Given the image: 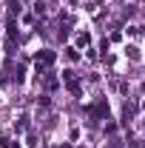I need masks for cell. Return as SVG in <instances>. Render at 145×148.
Instances as JSON below:
<instances>
[{
    "mask_svg": "<svg viewBox=\"0 0 145 148\" xmlns=\"http://www.w3.org/2000/svg\"><path fill=\"white\" fill-rule=\"evenodd\" d=\"M128 57H131V60H140V49H134V46H128Z\"/></svg>",
    "mask_w": 145,
    "mask_h": 148,
    "instance_id": "obj_1",
    "label": "cell"
},
{
    "mask_svg": "<svg viewBox=\"0 0 145 148\" xmlns=\"http://www.w3.org/2000/svg\"><path fill=\"white\" fill-rule=\"evenodd\" d=\"M40 57H43V63H54V51H43Z\"/></svg>",
    "mask_w": 145,
    "mask_h": 148,
    "instance_id": "obj_2",
    "label": "cell"
}]
</instances>
